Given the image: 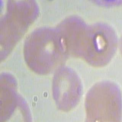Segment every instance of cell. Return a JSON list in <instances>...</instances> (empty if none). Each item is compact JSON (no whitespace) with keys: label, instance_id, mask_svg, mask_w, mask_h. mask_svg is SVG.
<instances>
[{"label":"cell","instance_id":"6da1fadb","mask_svg":"<svg viewBox=\"0 0 122 122\" xmlns=\"http://www.w3.org/2000/svg\"><path fill=\"white\" fill-rule=\"evenodd\" d=\"M69 41L72 52L95 67L107 65L117 47L115 32L107 26L87 30L71 37Z\"/></svg>","mask_w":122,"mask_h":122},{"label":"cell","instance_id":"7a4b0ae2","mask_svg":"<svg viewBox=\"0 0 122 122\" xmlns=\"http://www.w3.org/2000/svg\"><path fill=\"white\" fill-rule=\"evenodd\" d=\"M85 107L87 121H122V94L113 82L102 81L93 86L86 96Z\"/></svg>","mask_w":122,"mask_h":122},{"label":"cell","instance_id":"3957f363","mask_svg":"<svg viewBox=\"0 0 122 122\" xmlns=\"http://www.w3.org/2000/svg\"><path fill=\"white\" fill-rule=\"evenodd\" d=\"M27 42L25 55L30 68L40 74L52 71L64 58L66 43L58 36L52 35L48 40L37 41L30 38Z\"/></svg>","mask_w":122,"mask_h":122},{"label":"cell","instance_id":"277c9868","mask_svg":"<svg viewBox=\"0 0 122 122\" xmlns=\"http://www.w3.org/2000/svg\"><path fill=\"white\" fill-rule=\"evenodd\" d=\"M82 93L81 81L75 72L66 67L57 70L53 77V94L59 110H73L79 103Z\"/></svg>","mask_w":122,"mask_h":122},{"label":"cell","instance_id":"5b68a950","mask_svg":"<svg viewBox=\"0 0 122 122\" xmlns=\"http://www.w3.org/2000/svg\"><path fill=\"white\" fill-rule=\"evenodd\" d=\"M120 49H121V54L122 55V37H121V41H120Z\"/></svg>","mask_w":122,"mask_h":122},{"label":"cell","instance_id":"8992f818","mask_svg":"<svg viewBox=\"0 0 122 122\" xmlns=\"http://www.w3.org/2000/svg\"></svg>","mask_w":122,"mask_h":122}]
</instances>
